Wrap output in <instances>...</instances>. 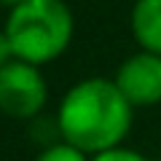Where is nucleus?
<instances>
[{"instance_id": "nucleus-1", "label": "nucleus", "mask_w": 161, "mask_h": 161, "mask_svg": "<svg viewBox=\"0 0 161 161\" xmlns=\"http://www.w3.org/2000/svg\"><path fill=\"white\" fill-rule=\"evenodd\" d=\"M132 102L115 80L86 78L67 89L57 110V129L62 142L83 150L86 156L118 148L132 129Z\"/></svg>"}, {"instance_id": "nucleus-4", "label": "nucleus", "mask_w": 161, "mask_h": 161, "mask_svg": "<svg viewBox=\"0 0 161 161\" xmlns=\"http://www.w3.org/2000/svg\"><path fill=\"white\" fill-rule=\"evenodd\" d=\"M113 80L132 108H150L161 102V57L150 51L132 54L124 59Z\"/></svg>"}, {"instance_id": "nucleus-3", "label": "nucleus", "mask_w": 161, "mask_h": 161, "mask_svg": "<svg viewBox=\"0 0 161 161\" xmlns=\"http://www.w3.org/2000/svg\"><path fill=\"white\" fill-rule=\"evenodd\" d=\"M48 86L40 70L30 62L14 59L0 70V113L27 121L46 108Z\"/></svg>"}, {"instance_id": "nucleus-8", "label": "nucleus", "mask_w": 161, "mask_h": 161, "mask_svg": "<svg viewBox=\"0 0 161 161\" xmlns=\"http://www.w3.org/2000/svg\"><path fill=\"white\" fill-rule=\"evenodd\" d=\"M14 46H11V40H8V35H6V30H0V70L6 67L8 62H14Z\"/></svg>"}, {"instance_id": "nucleus-9", "label": "nucleus", "mask_w": 161, "mask_h": 161, "mask_svg": "<svg viewBox=\"0 0 161 161\" xmlns=\"http://www.w3.org/2000/svg\"><path fill=\"white\" fill-rule=\"evenodd\" d=\"M22 3H27V0H0V6H6L8 11H14V8L22 6Z\"/></svg>"}, {"instance_id": "nucleus-2", "label": "nucleus", "mask_w": 161, "mask_h": 161, "mask_svg": "<svg viewBox=\"0 0 161 161\" xmlns=\"http://www.w3.org/2000/svg\"><path fill=\"white\" fill-rule=\"evenodd\" d=\"M3 30L14 46V57L40 67L67 51L75 22L64 0H27L8 11Z\"/></svg>"}, {"instance_id": "nucleus-5", "label": "nucleus", "mask_w": 161, "mask_h": 161, "mask_svg": "<svg viewBox=\"0 0 161 161\" xmlns=\"http://www.w3.org/2000/svg\"><path fill=\"white\" fill-rule=\"evenodd\" d=\"M129 24L140 48L161 57V0H137L132 6Z\"/></svg>"}, {"instance_id": "nucleus-7", "label": "nucleus", "mask_w": 161, "mask_h": 161, "mask_svg": "<svg viewBox=\"0 0 161 161\" xmlns=\"http://www.w3.org/2000/svg\"><path fill=\"white\" fill-rule=\"evenodd\" d=\"M92 161H148V158H145L142 153H137V150H132V148L118 145V148H110V150H105V153L92 156Z\"/></svg>"}, {"instance_id": "nucleus-6", "label": "nucleus", "mask_w": 161, "mask_h": 161, "mask_svg": "<svg viewBox=\"0 0 161 161\" xmlns=\"http://www.w3.org/2000/svg\"><path fill=\"white\" fill-rule=\"evenodd\" d=\"M35 161H92V158L83 150L73 148L70 142H57V145H48Z\"/></svg>"}]
</instances>
